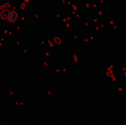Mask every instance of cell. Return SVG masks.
Instances as JSON below:
<instances>
[{
  "mask_svg": "<svg viewBox=\"0 0 126 125\" xmlns=\"http://www.w3.org/2000/svg\"><path fill=\"white\" fill-rule=\"evenodd\" d=\"M4 20L9 24H15L18 20V12L17 11H8L4 15Z\"/></svg>",
  "mask_w": 126,
  "mask_h": 125,
  "instance_id": "obj_1",
  "label": "cell"
}]
</instances>
